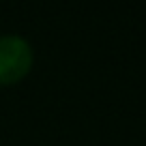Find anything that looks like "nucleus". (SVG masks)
Masks as SVG:
<instances>
[{"mask_svg": "<svg viewBox=\"0 0 146 146\" xmlns=\"http://www.w3.org/2000/svg\"><path fill=\"white\" fill-rule=\"evenodd\" d=\"M32 67V47L19 35L0 36V86L15 84Z\"/></svg>", "mask_w": 146, "mask_h": 146, "instance_id": "nucleus-1", "label": "nucleus"}]
</instances>
